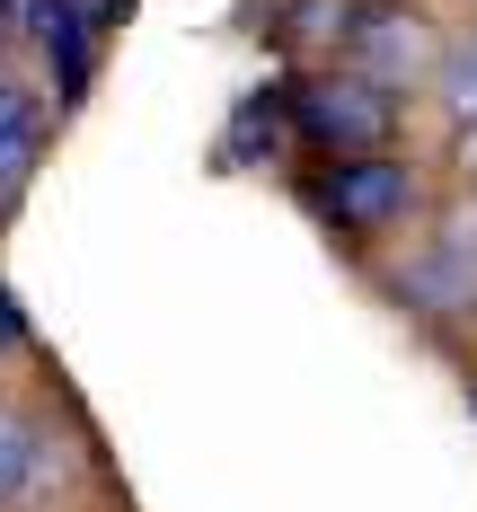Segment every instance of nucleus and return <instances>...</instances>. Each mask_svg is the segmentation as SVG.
I'll list each match as a JSON object with an SVG mask.
<instances>
[{
	"instance_id": "7ed1b4c3",
	"label": "nucleus",
	"mask_w": 477,
	"mask_h": 512,
	"mask_svg": "<svg viewBox=\"0 0 477 512\" xmlns=\"http://www.w3.org/2000/svg\"><path fill=\"white\" fill-rule=\"evenodd\" d=\"M336 62L345 71H363L371 89H407V80H424L442 53H433V27H424L407 0H354V18H345V36H336Z\"/></svg>"
},
{
	"instance_id": "423d86ee",
	"label": "nucleus",
	"mask_w": 477,
	"mask_h": 512,
	"mask_svg": "<svg viewBox=\"0 0 477 512\" xmlns=\"http://www.w3.org/2000/svg\"><path fill=\"white\" fill-rule=\"evenodd\" d=\"M27 345H36V327H27V309H18V292L0 283V362H18Z\"/></svg>"
},
{
	"instance_id": "20e7f679",
	"label": "nucleus",
	"mask_w": 477,
	"mask_h": 512,
	"mask_svg": "<svg viewBox=\"0 0 477 512\" xmlns=\"http://www.w3.org/2000/svg\"><path fill=\"white\" fill-rule=\"evenodd\" d=\"M45 477H53V433H45V415L0 398V512L36 504V495H45Z\"/></svg>"
},
{
	"instance_id": "f257e3e1",
	"label": "nucleus",
	"mask_w": 477,
	"mask_h": 512,
	"mask_svg": "<svg viewBox=\"0 0 477 512\" xmlns=\"http://www.w3.org/2000/svg\"><path fill=\"white\" fill-rule=\"evenodd\" d=\"M301 204L336 230V239H380L416 212V168L389 151H354V159H318L301 177Z\"/></svg>"
},
{
	"instance_id": "39448f33",
	"label": "nucleus",
	"mask_w": 477,
	"mask_h": 512,
	"mask_svg": "<svg viewBox=\"0 0 477 512\" xmlns=\"http://www.w3.org/2000/svg\"><path fill=\"white\" fill-rule=\"evenodd\" d=\"M45 133H53V115L36 89H18V80H0V195L45 159Z\"/></svg>"
},
{
	"instance_id": "f03ea898",
	"label": "nucleus",
	"mask_w": 477,
	"mask_h": 512,
	"mask_svg": "<svg viewBox=\"0 0 477 512\" xmlns=\"http://www.w3.org/2000/svg\"><path fill=\"white\" fill-rule=\"evenodd\" d=\"M283 124L327 159H354V151H380V133L398 124V98L389 89H371L363 71H345V62H327L310 80H292L283 89Z\"/></svg>"
}]
</instances>
